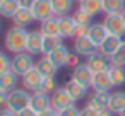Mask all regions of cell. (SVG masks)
Listing matches in <instances>:
<instances>
[{
  "label": "cell",
  "mask_w": 125,
  "mask_h": 116,
  "mask_svg": "<svg viewBox=\"0 0 125 116\" xmlns=\"http://www.w3.org/2000/svg\"><path fill=\"white\" fill-rule=\"evenodd\" d=\"M27 31L26 27L13 26L5 34V49L10 53H21L26 52V42H27Z\"/></svg>",
  "instance_id": "obj_1"
},
{
  "label": "cell",
  "mask_w": 125,
  "mask_h": 116,
  "mask_svg": "<svg viewBox=\"0 0 125 116\" xmlns=\"http://www.w3.org/2000/svg\"><path fill=\"white\" fill-rule=\"evenodd\" d=\"M29 100H31V94L26 89H15L11 92H8L5 108L11 110L13 113H18L29 106Z\"/></svg>",
  "instance_id": "obj_2"
},
{
  "label": "cell",
  "mask_w": 125,
  "mask_h": 116,
  "mask_svg": "<svg viewBox=\"0 0 125 116\" xmlns=\"http://www.w3.org/2000/svg\"><path fill=\"white\" fill-rule=\"evenodd\" d=\"M35 66V61H34L32 55L27 52H21L16 53L13 58H11V71L18 76H24L26 73H29L32 68Z\"/></svg>",
  "instance_id": "obj_3"
},
{
  "label": "cell",
  "mask_w": 125,
  "mask_h": 116,
  "mask_svg": "<svg viewBox=\"0 0 125 116\" xmlns=\"http://www.w3.org/2000/svg\"><path fill=\"white\" fill-rule=\"evenodd\" d=\"M103 24H104V27H106L109 36H115V37H120V39L125 36V23H124V19H122L120 13L106 15Z\"/></svg>",
  "instance_id": "obj_4"
},
{
  "label": "cell",
  "mask_w": 125,
  "mask_h": 116,
  "mask_svg": "<svg viewBox=\"0 0 125 116\" xmlns=\"http://www.w3.org/2000/svg\"><path fill=\"white\" fill-rule=\"evenodd\" d=\"M87 66L92 69L93 73H101V71H107L112 63H111V56L101 53L99 50H96L95 53H92L90 56H87Z\"/></svg>",
  "instance_id": "obj_5"
},
{
  "label": "cell",
  "mask_w": 125,
  "mask_h": 116,
  "mask_svg": "<svg viewBox=\"0 0 125 116\" xmlns=\"http://www.w3.org/2000/svg\"><path fill=\"white\" fill-rule=\"evenodd\" d=\"M93 74L95 73L87 66V63H79L75 68H72V74H71V79H74L75 82L85 86L87 89L92 87V81H93Z\"/></svg>",
  "instance_id": "obj_6"
},
{
  "label": "cell",
  "mask_w": 125,
  "mask_h": 116,
  "mask_svg": "<svg viewBox=\"0 0 125 116\" xmlns=\"http://www.w3.org/2000/svg\"><path fill=\"white\" fill-rule=\"evenodd\" d=\"M31 11H32L35 21H43V19L50 18V16H53L52 0H34Z\"/></svg>",
  "instance_id": "obj_7"
},
{
  "label": "cell",
  "mask_w": 125,
  "mask_h": 116,
  "mask_svg": "<svg viewBox=\"0 0 125 116\" xmlns=\"http://www.w3.org/2000/svg\"><path fill=\"white\" fill-rule=\"evenodd\" d=\"M50 98H52V108L56 110V111H61V110L74 105V100L69 97V94H67V90L64 89V87H61V89L58 87V89L50 95Z\"/></svg>",
  "instance_id": "obj_8"
},
{
  "label": "cell",
  "mask_w": 125,
  "mask_h": 116,
  "mask_svg": "<svg viewBox=\"0 0 125 116\" xmlns=\"http://www.w3.org/2000/svg\"><path fill=\"white\" fill-rule=\"evenodd\" d=\"M29 108L39 115V113L45 111V110L52 108V98L48 94H42V92H32L29 100Z\"/></svg>",
  "instance_id": "obj_9"
},
{
  "label": "cell",
  "mask_w": 125,
  "mask_h": 116,
  "mask_svg": "<svg viewBox=\"0 0 125 116\" xmlns=\"http://www.w3.org/2000/svg\"><path fill=\"white\" fill-rule=\"evenodd\" d=\"M21 77H22L21 81H22L24 89L29 90V92H37V90L40 89V86H42V81H43V76L37 71L35 68H32L29 73H26V74L21 76Z\"/></svg>",
  "instance_id": "obj_10"
},
{
  "label": "cell",
  "mask_w": 125,
  "mask_h": 116,
  "mask_svg": "<svg viewBox=\"0 0 125 116\" xmlns=\"http://www.w3.org/2000/svg\"><path fill=\"white\" fill-rule=\"evenodd\" d=\"M42 49H43V34L40 31H32L27 34L26 52L31 55H39L42 53Z\"/></svg>",
  "instance_id": "obj_11"
},
{
  "label": "cell",
  "mask_w": 125,
  "mask_h": 116,
  "mask_svg": "<svg viewBox=\"0 0 125 116\" xmlns=\"http://www.w3.org/2000/svg\"><path fill=\"white\" fill-rule=\"evenodd\" d=\"M112 82H111L109 73L107 71H101V73H95L93 74V81H92V89L95 92H109L112 89Z\"/></svg>",
  "instance_id": "obj_12"
},
{
  "label": "cell",
  "mask_w": 125,
  "mask_h": 116,
  "mask_svg": "<svg viewBox=\"0 0 125 116\" xmlns=\"http://www.w3.org/2000/svg\"><path fill=\"white\" fill-rule=\"evenodd\" d=\"M96 50H98V47L88 37H77L74 40V52L80 56H90Z\"/></svg>",
  "instance_id": "obj_13"
},
{
  "label": "cell",
  "mask_w": 125,
  "mask_h": 116,
  "mask_svg": "<svg viewBox=\"0 0 125 116\" xmlns=\"http://www.w3.org/2000/svg\"><path fill=\"white\" fill-rule=\"evenodd\" d=\"M69 53H71L69 49H67L64 44H61L59 47H56L55 50H52L50 53H47V56H48V60L59 69V68H62L64 64H66V60H67V55H69Z\"/></svg>",
  "instance_id": "obj_14"
},
{
  "label": "cell",
  "mask_w": 125,
  "mask_h": 116,
  "mask_svg": "<svg viewBox=\"0 0 125 116\" xmlns=\"http://www.w3.org/2000/svg\"><path fill=\"white\" fill-rule=\"evenodd\" d=\"M107 36H109V34H107V31H106L103 23H93L92 26H90V29H88V36H87V37H88L96 47H99Z\"/></svg>",
  "instance_id": "obj_15"
},
{
  "label": "cell",
  "mask_w": 125,
  "mask_h": 116,
  "mask_svg": "<svg viewBox=\"0 0 125 116\" xmlns=\"http://www.w3.org/2000/svg\"><path fill=\"white\" fill-rule=\"evenodd\" d=\"M40 31L43 36H55V37H61L59 36V18L58 16H50V18L40 21Z\"/></svg>",
  "instance_id": "obj_16"
},
{
  "label": "cell",
  "mask_w": 125,
  "mask_h": 116,
  "mask_svg": "<svg viewBox=\"0 0 125 116\" xmlns=\"http://www.w3.org/2000/svg\"><path fill=\"white\" fill-rule=\"evenodd\" d=\"M64 89L67 90V94H69V97L74 100V103L79 100H82V98L87 97V92H88V89L85 86H82V84L75 82L74 79H69L66 82V86H64Z\"/></svg>",
  "instance_id": "obj_17"
},
{
  "label": "cell",
  "mask_w": 125,
  "mask_h": 116,
  "mask_svg": "<svg viewBox=\"0 0 125 116\" xmlns=\"http://www.w3.org/2000/svg\"><path fill=\"white\" fill-rule=\"evenodd\" d=\"M58 18H59V36L62 39L74 37V31H75V26H77V23L74 21V18L69 15L58 16Z\"/></svg>",
  "instance_id": "obj_18"
},
{
  "label": "cell",
  "mask_w": 125,
  "mask_h": 116,
  "mask_svg": "<svg viewBox=\"0 0 125 116\" xmlns=\"http://www.w3.org/2000/svg\"><path fill=\"white\" fill-rule=\"evenodd\" d=\"M109 95H111L109 92H93V95L88 98L87 106L96 110V111L107 108V103H109Z\"/></svg>",
  "instance_id": "obj_19"
},
{
  "label": "cell",
  "mask_w": 125,
  "mask_h": 116,
  "mask_svg": "<svg viewBox=\"0 0 125 116\" xmlns=\"http://www.w3.org/2000/svg\"><path fill=\"white\" fill-rule=\"evenodd\" d=\"M107 108L114 115H119L122 110L125 108V92L117 90V92H112L109 95V103H107Z\"/></svg>",
  "instance_id": "obj_20"
},
{
  "label": "cell",
  "mask_w": 125,
  "mask_h": 116,
  "mask_svg": "<svg viewBox=\"0 0 125 116\" xmlns=\"http://www.w3.org/2000/svg\"><path fill=\"white\" fill-rule=\"evenodd\" d=\"M11 19L15 23V26H18V27H27L32 21H35L31 8H19Z\"/></svg>",
  "instance_id": "obj_21"
},
{
  "label": "cell",
  "mask_w": 125,
  "mask_h": 116,
  "mask_svg": "<svg viewBox=\"0 0 125 116\" xmlns=\"http://www.w3.org/2000/svg\"><path fill=\"white\" fill-rule=\"evenodd\" d=\"M34 68H35L37 71H39L42 76H43V77H53V76H56V73H58V68H56L55 64L52 63V61L48 60V56H47V55L37 61Z\"/></svg>",
  "instance_id": "obj_22"
},
{
  "label": "cell",
  "mask_w": 125,
  "mask_h": 116,
  "mask_svg": "<svg viewBox=\"0 0 125 116\" xmlns=\"http://www.w3.org/2000/svg\"><path fill=\"white\" fill-rule=\"evenodd\" d=\"M120 44H122V39L120 37L107 36V37L103 40V44L98 47V50L101 53H104V55H107V56H112L115 53V50L119 49V45H120Z\"/></svg>",
  "instance_id": "obj_23"
},
{
  "label": "cell",
  "mask_w": 125,
  "mask_h": 116,
  "mask_svg": "<svg viewBox=\"0 0 125 116\" xmlns=\"http://www.w3.org/2000/svg\"><path fill=\"white\" fill-rule=\"evenodd\" d=\"M79 8L92 16H96L103 13V0H79Z\"/></svg>",
  "instance_id": "obj_24"
},
{
  "label": "cell",
  "mask_w": 125,
  "mask_h": 116,
  "mask_svg": "<svg viewBox=\"0 0 125 116\" xmlns=\"http://www.w3.org/2000/svg\"><path fill=\"white\" fill-rule=\"evenodd\" d=\"M74 7V0H52V8L55 16H66Z\"/></svg>",
  "instance_id": "obj_25"
},
{
  "label": "cell",
  "mask_w": 125,
  "mask_h": 116,
  "mask_svg": "<svg viewBox=\"0 0 125 116\" xmlns=\"http://www.w3.org/2000/svg\"><path fill=\"white\" fill-rule=\"evenodd\" d=\"M109 73V77H111V82L114 87H122L125 86V66H112L107 69Z\"/></svg>",
  "instance_id": "obj_26"
},
{
  "label": "cell",
  "mask_w": 125,
  "mask_h": 116,
  "mask_svg": "<svg viewBox=\"0 0 125 116\" xmlns=\"http://www.w3.org/2000/svg\"><path fill=\"white\" fill-rule=\"evenodd\" d=\"M18 74H15L13 71H8L5 74L0 76V89L3 90V92H11V90L16 89V84H18Z\"/></svg>",
  "instance_id": "obj_27"
},
{
  "label": "cell",
  "mask_w": 125,
  "mask_h": 116,
  "mask_svg": "<svg viewBox=\"0 0 125 116\" xmlns=\"http://www.w3.org/2000/svg\"><path fill=\"white\" fill-rule=\"evenodd\" d=\"M124 8H125V0H103V13L104 15L122 13Z\"/></svg>",
  "instance_id": "obj_28"
},
{
  "label": "cell",
  "mask_w": 125,
  "mask_h": 116,
  "mask_svg": "<svg viewBox=\"0 0 125 116\" xmlns=\"http://www.w3.org/2000/svg\"><path fill=\"white\" fill-rule=\"evenodd\" d=\"M21 8L19 0H5L3 3L0 5V16L3 18H13L15 13Z\"/></svg>",
  "instance_id": "obj_29"
},
{
  "label": "cell",
  "mask_w": 125,
  "mask_h": 116,
  "mask_svg": "<svg viewBox=\"0 0 125 116\" xmlns=\"http://www.w3.org/2000/svg\"><path fill=\"white\" fill-rule=\"evenodd\" d=\"M62 44V37H55V36H43V49L42 53H50L52 50H55L56 47Z\"/></svg>",
  "instance_id": "obj_30"
},
{
  "label": "cell",
  "mask_w": 125,
  "mask_h": 116,
  "mask_svg": "<svg viewBox=\"0 0 125 116\" xmlns=\"http://www.w3.org/2000/svg\"><path fill=\"white\" fill-rule=\"evenodd\" d=\"M56 89H58V81H56V77L53 76V77H43V81H42V86H40V89L37 90V92H42V94L52 95Z\"/></svg>",
  "instance_id": "obj_31"
},
{
  "label": "cell",
  "mask_w": 125,
  "mask_h": 116,
  "mask_svg": "<svg viewBox=\"0 0 125 116\" xmlns=\"http://www.w3.org/2000/svg\"><path fill=\"white\" fill-rule=\"evenodd\" d=\"M74 21L77 23V24H87V26H92L93 24V16L88 15L87 11H83L82 8H77V10L74 11V15H72Z\"/></svg>",
  "instance_id": "obj_32"
},
{
  "label": "cell",
  "mask_w": 125,
  "mask_h": 116,
  "mask_svg": "<svg viewBox=\"0 0 125 116\" xmlns=\"http://www.w3.org/2000/svg\"><path fill=\"white\" fill-rule=\"evenodd\" d=\"M111 63L115 64V66H125V40H122V44L119 45L115 53L111 56Z\"/></svg>",
  "instance_id": "obj_33"
},
{
  "label": "cell",
  "mask_w": 125,
  "mask_h": 116,
  "mask_svg": "<svg viewBox=\"0 0 125 116\" xmlns=\"http://www.w3.org/2000/svg\"><path fill=\"white\" fill-rule=\"evenodd\" d=\"M8 71H11V58L0 52V76Z\"/></svg>",
  "instance_id": "obj_34"
},
{
  "label": "cell",
  "mask_w": 125,
  "mask_h": 116,
  "mask_svg": "<svg viewBox=\"0 0 125 116\" xmlns=\"http://www.w3.org/2000/svg\"><path fill=\"white\" fill-rule=\"evenodd\" d=\"M88 29H90V26H87V24H77V26H75V31H74V39L87 37V36H88Z\"/></svg>",
  "instance_id": "obj_35"
},
{
  "label": "cell",
  "mask_w": 125,
  "mask_h": 116,
  "mask_svg": "<svg viewBox=\"0 0 125 116\" xmlns=\"http://www.w3.org/2000/svg\"><path fill=\"white\" fill-rule=\"evenodd\" d=\"M79 113H80V110H79L77 106L71 105V106H67V108L58 111V116H79Z\"/></svg>",
  "instance_id": "obj_36"
},
{
  "label": "cell",
  "mask_w": 125,
  "mask_h": 116,
  "mask_svg": "<svg viewBox=\"0 0 125 116\" xmlns=\"http://www.w3.org/2000/svg\"><path fill=\"white\" fill-rule=\"evenodd\" d=\"M79 58H80V55H77V53H69L67 55V60H66V64L64 66H69V68H75L80 61H79Z\"/></svg>",
  "instance_id": "obj_37"
},
{
  "label": "cell",
  "mask_w": 125,
  "mask_h": 116,
  "mask_svg": "<svg viewBox=\"0 0 125 116\" xmlns=\"http://www.w3.org/2000/svg\"><path fill=\"white\" fill-rule=\"evenodd\" d=\"M79 116H98V111L90 108V106H83L80 110V113H79Z\"/></svg>",
  "instance_id": "obj_38"
},
{
  "label": "cell",
  "mask_w": 125,
  "mask_h": 116,
  "mask_svg": "<svg viewBox=\"0 0 125 116\" xmlns=\"http://www.w3.org/2000/svg\"><path fill=\"white\" fill-rule=\"evenodd\" d=\"M16 116H37V113L27 106V108H24V110H21V111H18V113H16Z\"/></svg>",
  "instance_id": "obj_39"
},
{
  "label": "cell",
  "mask_w": 125,
  "mask_h": 116,
  "mask_svg": "<svg viewBox=\"0 0 125 116\" xmlns=\"http://www.w3.org/2000/svg\"><path fill=\"white\" fill-rule=\"evenodd\" d=\"M7 92H3V90L0 89V110L5 108V105H7Z\"/></svg>",
  "instance_id": "obj_40"
},
{
  "label": "cell",
  "mask_w": 125,
  "mask_h": 116,
  "mask_svg": "<svg viewBox=\"0 0 125 116\" xmlns=\"http://www.w3.org/2000/svg\"><path fill=\"white\" fill-rule=\"evenodd\" d=\"M37 116H58V111H56V110H53V108H48V110H45V111L39 113Z\"/></svg>",
  "instance_id": "obj_41"
},
{
  "label": "cell",
  "mask_w": 125,
  "mask_h": 116,
  "mask_svg": "<svg viewBox=\"0 0 125 116\" xmlns=\"http://www.w3.org/2000/svg\"><path fill=\"white\" fill-rule=\"evenodd\" d=\"M34 3V0H19V5H21V8H31Z\"/></svg>",
  "instance_id": "obj_42"
},
{
  "label": "cell",
  "mask_w": 125,
  "mask_h": 116,
  "mask_svg": "<svg viewBox=\"0 0 125 116\" xmlns=\"http://www.w3.org/2000/svg\"><path fill=\"white\" fill-rule=\"evenodd\" d=\"M98 116H114V113L111 111L109 108H104V110H99L98 111Z\"/></svg>",
  "instance_id": "obj_43"
},
{
  "label": "cell",
  "mask_w": 125,
  "mask_h": 116,
  "mask_svg": "<svg viewBox=\"0 0 125 116\" xmlns=\"http://www.w3.org/2000/svg\"><path fill=\"white\" fill-rule=\"evenodd\" d=\"M0 116H16V113H13L8 108H2L0 110Z\"/></svg>",
  "instance_id": "obj_44"
},
{
  "label": "cell",
  "mask_w": 125,
  "mask_h": 116,
  "mask_svg": "<svg viewBox=\"0 0 125 116\" xmlns=\"http://www.w3.org/2000/svg\"><path fill=\"white\" fill-rule=\"evenodd\" d=\"M120 16H122V19H124V23H125V8H124V11L120 13Z\"/></svg>",
  "instance_id": "obj_45"
},
{
  "label": "cell",
  "mask_w": 125,
  "mask_h": 116,
  "mask_svg": "<svg viewBox=\"0 0 125 116\" xmlns=\"http://www.w3.org/2000/svg\"><path fill=\"white\" fill-rule=\"evenodd\" d=\"M119 116H125V108H124V110H122V111H120V113H119Z\"/></svg>",
  "instance_id": "obj_46"
},
{
  "label": "cell",
  "mask_w": 125,
  "mask_h": 116,
  "mask_svg": "<svg viewBox=\"0 0 125 116\" xmlns=\"http://www.w3.org/2000/svg\"><path fill=\"white\" fill-rule=\"evenodd\" d=\"M3 2H5V0H0V5H2V3H3Z\"/></svg>",
  "instance_id": "obj_47"
},
{
  "label": "cell",
  "mask_w": 125,
  "mask_h": 116,
  "mask_svg": "<svg viewBox=\"0 0 125 116\" xmlns=\"http://www.w3.org/2000/svg\"><path fill=\"white\" fill-rule=\"evenodd\" d=\"M74 2H79V0H74Z\"/></svg>",
  "instance_id": "obj_48"
},
{
  "label": "cell",
  "mask_w": 125,
  "mask_h": 116,
  "mask_svg": "<svg viewBox=\"0 0 125 116\" xmlns=\"http://www.w3.org/2000/svg\"><path fill=\"white\" fill-rule=\"evenodd\" d=\"M0 27H2V24H0Z\"/></svg>",
  "instance_id": "obj_49"
}]
</instances>
